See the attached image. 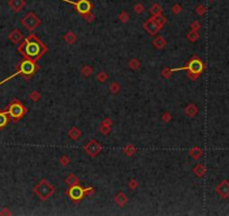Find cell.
Masks as SVG:
<instances>
[{"instance_id": "e0dca14e", "label": "cell", "mask_w": 229, "mask_h": 216, "mask_svg": "<svg viewBox=\"0 0 229 216\" xmlns=\"http://www.w3.org/2000/svg\"><path fill=\"white\" fill-rule=\"evenodd\" d=\"M154 46L157 48H163L165 46V44H166V42H165V39L163 38L162 36H158L156 37V38L154 39V42H153Z\"/></svg>"}, {"instance_id": "ba28073f", "label": "cell", "mask_w": 229, "mask_h": 216, "mask_svg": "<svg viewBox=\"0 0 229 216\" xmlns=\"http://www.w3.org/2000/svg\"><path fill=\"white\" fill-rule=\"evenodd\" d=\"M36 70V65H35V62L32 61L29 59H26L25 61L22 62V64H20L19 68V71L20 73L22 74H26V76H31L35 72Z\"/></svg>"}, {"instance_id": "3957f363", "label": "cell", "mask_w": 229, "mask_h": 216, "mask_svg": "<svg viewBox=\"0 0 229 216\" xmlns=\"http://www.w3.org/2000/svg\"><path fill=\"white\" fill-rule=\"evenodd\" d=\"M204 69V65L202 63L201 60H199L198 58H193L189 63H188L187 67H183V68H179V69H173L172 71H180V70H188L189 72L191 73H196V74H199L200 76V73L203 71Z\"/></svg>"}, {"instance_id": "7402d4cb", "label": "cell", "mask_w": 229, "mask_h": 216, "mask_svg": "<svg viewBox=\"0 0 229 216\" xmlns=\"http://www.w3.org/2000/svg\"><path fill=\"white\" fill-rule=\"evenodd\" d=\"M153 18H154V20H155V22H156L157 24H158L159 27H161V28H162V26L164 25L165 23H166V18H165V17L163 16L162 14L155 15V16H153Z\"/></svg>"}, {"instance_id": "1f68e13d", "label": "cell", "mask_w": 229, "mask_h": 216, "mask_svg": "<svg viewBox=\"0 0 229 216\" xmlns=\"http://www.w3.org/2000/svg\"><path fill=\"white\" fill-rule=\"evenodd\" d=\"M107 79H108V76H107V73H105V72H100L98 76H97V80L100 82H105Z\"/></svg>"}, {"instance_id": "cb8c5ba5", "label": "cell", "mask_w": 229, "mask_h": 216, "mask_svg": "<svg viewBox=\"0 0 229 216\" xmlns=\"http://www.w3.org/2000/svg\"><path fill=\"white\" fill-rule=\"evenodd\" d=\"M8 123V117H7V113H0V128H2Z\"/></svg>"}, {"instance_id": "d6a6232c", "label": "cell", "mask_w": 229, "mask_h": 216, "mask_svg": "<svg viewBox=\"0 0 229 216\" xmlns=\"http://www.w3.org/2000/svg\"><path fill=\"white\" fill-rule=\"evenodd\" d=\"M119 19L121 20L123 23H127V22H128V19H129V15L127 14L126 11H123V13L119 15Z\"/></svg>"}, {"instance_id": "2e32d148", "label": "cell", "mask_w": 229, "mask_h": 216, "mask_svg": "<svg viewBox=\"0 0 229 216\" xmlns=\"http://www.w3.org/2000/svg\"><path fill=\"white\" fill-rule=\"evenodd\" d=\"M65 183L70 186V187H72V186L79 185V179L74 176V174H70V176H67V178L65 179Z\"/></svg>"}, {"instance_id": "ab89813d", "label": "cell", "mask_w": 229, "mask_h": 216, "mask_svg": "<svg viewBox=\"0 0 229 216\" xmlns=\"http://www.w3.org/2000/svg\"><path fill=\"white\" fill-rule=\"evenodd\" d=\"M101 133L104 135H107L108 133L110 132V126H105V125H102V127H101Z\"/></svg>"}, {"instance_id": "60d3db41", "label": "cell", "mask_w": 229, "mask_h": 216, "mask_svg": "<svg viewBox=\"0 0 229 216\" xmlns=\"http://www.w3.org/2000/svg\"><path fill=\"white\" fill-rule=\"evenodd\" d=\"M191 28H192V31H198L199 28H200V23L193 22L192 24H191Z\"/></svg>"}, {"instance_id": "7bdbcfd3", "label": "cell", "mask_w": 229, "mask_h": 216, "mask_svg": "<svg viewBox=\"0 0 229 216\" xmlns=\"http://www.w3.org/2000/svg\"><path fill=\"white\" fill-rule=\"evenodd\" d=\"M111 119H110V118H106V119H105L104 122H102V125H105V126H110V125H111Z\"/></svg>"}, {"instance_id": "d4e9b609", "label": "cell", "mask_w": 229, "mask_h": 216, "mask_svg": "<svg viewBox=\"0 0 229 216\" xmlns=\"http://www.w3.org/2000/svg\"><path fill=\"white\" fill-rule=\"evenodd\" d=\"M81 73L84 77H90L91 74H92V68L89 67V65H84V67L82 68Z\"/></svg>"}, {"instance_id": "9a60e30c", "label": "cell", "mask_w": 229, "mask_h": 216, "mask_svg": "<svg viewBox=\"0 0 229 216\" xmlns=\"http://www.w3.org/2000/svg\"><path fill=\"white\" fill-rule=\"evenodd\" d=\"M69 136H70L72 140H78L80 136H81V131L76 127H72V128L69 131Z\"/></svg>"}, {"instance_id": "8992f818", "label": "cell", "mask_w": 229, "mask_h": 216, "mask_svg": "<svg viewBox=\"0 0 229 216\" xmlns=\"http://www.w3.org/2000/svg\"><path fill=\"white\" fill-rule=\"evenodd\" d=\"M62 1H65L67 3H72V5L76 6V9L78 10L79 14L84 15L87 13H90L91 9H92V5L90 3L89 0H79L76 3L74 1H70V0H62Z\"/></svg>"}, {"instance_id": "f35d334b", "label": "cell", "mask_w": 229, "mask_h": 216, "mask_svg": "<svg viewBox=\"0 0 229 216\" xmlns=\"http://www.w3.org/2000/svg\"><path fill=\"white\" fill-rule=\"evenodd\" d=\"M171 118H172V116H171L170 113H165L164 115L162 116V119L165 122V123H168V122H170V121H171Z\"/></svg>"}, {"instance_id": "74e56055", "label": "cell", "mask_w": 229, "mask_h": 216, "mask_svg": "<svg viewBox=\"0 0 229 216\" xmlns=\"http://www.w3.org/2000/svg\"><path fill=\"white\" fill-rule=\"evenodd\" d=\"M173 72V71L172 70H170V69H165V70H163V72H162V76L164 77V78H166L168 79V77H171V73Z\"/></svg>"}, {"instance_id": "e575fe53", "label": "cell", "mask_w": 229, "mask_h": 216, "mask_svg": "<svg viewBox=\"0 0 229 216\" xmlns=\"http://www.w3.org/2000/svg\"><path fill=\"white\" fill-rule=\"evenodd\" d=\"M29 98H31L33 101H37V100H39V98H41V95H39L37 91H33V93H31V96H29Z\"/></svg>"}, {"instance_id": "d6986e66", "label": "cell", "mask_w": 229, "mask_h": 216, "mask_svg": "<svg viewBox=\"0 0 229 216\" xmlns=\"http://www.w3.org/2000/svg\"><path fill=\"white\" fill-rule=\"evenodd\" d=\"M64 39H65V42H66L67 44H73V43L76 41V34H74V33H72V32H69V33L65 34Z\"/></svg>"}, {"instance_id": "52a82bcc", "label": "cell", "mask_w": 229, "mask_h": 216, "mask_svg": "<svg viewBox=\"0 0 229 216\" xmlns=\"http://www.w3.org/2000/svg\"><path fill=\"white\" fill-rule=\"evenodd\" d=\"M88 190H89V189L82 188V187H80L79 185H76V186H72V187H71L70 191H67V195L70 196V198L73 200V202H79V200H81L82 198H83V196L85 195V193H88Z\"/></svg>"}, {"instance_id": "5bb4252c", "label": "cell", "mask_w": 229, "mask_h": 216, "mask_svg": "<svg viewBox=\"0 0 229 216\" xmlns=\"http://www.w3.org/2000/svg\"><path fill=\"white\" fill-rule=\"evenodd\" d=\"M127 200H128L127 199V196H126L124 193H121V191H120L119 194L116 196V198H114V202L117 203L119 206H124L126 203H127Z\"/></svg>"}, {"instance_id": "6da1fadb", "label": "cell", "mask_w": 229, "mask_h": 216, "mask_svg": "<svg viewBox=\"0 0 229 216\" xmlns=\"http://www.w3.org/2000/svg\"><path fill=\"white\" fill-rule=\"evenodd\" d=\"M20 48H24V56L34 62H36L47 51V48L35 35H29Z\"/></svg>"}, {"instance_id": "836d02e7", "label": "cell", "mask_w": 229, "mask_h": 216, "mask_svg": "<svg viewBox=\"0 0 229 216\" xmlns=\"http://www.w3.org/2000/svg\"><path fill=\"white\" fill-rule=\"evenodd\" d=\"M134 10L136 11L137 14H142L143 11H144V6L142 3H136L134 7Z\"/></svg>"}, {"instance_id": "8d00e7d4", "label": "cell", "mask_w": 229, "mask_h": 216, "mask_svg": "<svg viewBox=\"0 0 229 216\" xmlns=\"http://www.w3.org/2000/svg\"><path fill=\"white\" fill-rule=\"evenodd\" d=\"M196 11H197V14L198 15H200V16H201V15H203L204 13H206V8H204L203 6H198V7H197V9H196Z\"/></svg>"}, {"instance_id": "b9f144b4", "label": "cell", "mask_w": 229, "mask_h": 216, "mask_svg": "<svg viewBox=\"0 0 229 216\" xmlns=\"http://www.w3.org/2000/svg\"><path fill=\"white\" fill-rule=\"evenodd\" d=\"M136 187H137V181L135 179H131L130 181H129V188L135 189Z\"/></svg>"}, {"instance_id": "4dcf8cb0", "label": "cell", "mask_w": 229, "mask_h": 216, "mask_svg": "<svg viewBox=\"0 0 229 216\" xmlns=\"http://www.w3.org/2000/svg\"><path fill=\"white\" fill-rule=\"evenodd\" d=\"M82 16H83V18L87 20L88 23H92L93 19H95V15H93L91 11H90V13H87V14L82 15Z\"/></svg>"}, {"instance_id": "d590c367", "label": "cell", "mask_w": 229, "mask_h": 216, "mask_svg": "<svg viewBox=\"0 0 229 216\" xmlns=\"http://www.w3.org/2000/svg\"><path fill=\"white\" fill-rule=\"evenodd\" d=\"M181 10H182V8H181V6H180V5H174L173 7H172V13H173L174 15L180 14V13H181Z\"/></svg>"}, {"instance_id": "7a4b0ae2", "label": "cell", "mask_w": 229, "mask_h": 216, "mask_svg": "<svg viewBox=\"0 0 229 216\" xmlns=\"http://www.w3.org/2000/svg\"><path fill=\"white\" fill-rule=\"evenodd\" d=\"M54 191H55L54 186H52L47 180H45V179L42 180V181L35 187V189H34V193L39 197V199H42V200L48 199V198L54 194Z\"/></svg>"}, {"instance_id": "484cf974", "label": "cell", "mask_w": 229, "mask_h": 216, "mask_svg": "<svg viewBox=\"0 0 229 216\" xmlns=\"http://www.w3.org/2000/svg\"><path fill=\"white\" fill-rule=\"evenodd\" d=\"M199 35L198 33H197V31H191L190 33L188 34V38L190 39L191 42H196L197 39H198Z\"/></svg>"}, {"instance_id": "ffe728a7", "label": "cell", "mask_w": 229, "mask_h": 216, "mask_svg": "<svg viewBox=\"0 0 229 216\" xmlns=\"http://www.w3.org/2000/svg\"><path fill=\"white\" fill-rule=\"evenodd\" d=\"M149 13H151L153 16L162 14V7L159 5H157V3H154L152 7H149Z\"/></svg>"}, {"instance_id": "603a6c76", "label": "cell", "mask_w": 229, "mask_h": 216, "mask_svg": "<svg viewBox=\"0 0 229 216\" xmlns=\"http://www.w3.org/2000/svg\"><path fill=\"white\" fill-rule=\"evenodd\" d=\"M190 155L193 159H199L202 155V151L199 148H193L192 150H190Z\"/></svg>"}, {"instance_id": "277c9868", "label": "cell", "mask_w": 229, "mask_h": 216, "mask_svg": "<svg viewBox=\"0 0 229 216\" xmlns=\"http://www.w3.org/2000/svg\"><path fill=\"white\" fill-rule=\"evenodd\" d=\"M39 24H41V19L34 13H28L26 16L22 18V25L28 31H34Z\"/></svg>"}, {"instance_id": "83f0119b", "label": "cell", "mask_w": 229, "mask_h": 216, "mask_svg": "<svg viewBox=\"0 0 229 216\" xmlns=\"http://www.w3.org/2000/svg\"><path fill=\"white\" fill-rule=\"evenodd\" d=\"M120 90V86L118 84V82H112L111 84H110V91H111L112 93H118Z\"/></svg>"}, {"instance_id": "5b68a950", "label": "cell", "mask_w": 229, "mask_h": 216, "mask_svg": "<svg viewBox=\"0 0 229 216\" xmlns=\"http://www.w3.org/2000/svg\"><path fill=\"white\" fill-rule=\"evenodd\" d=\"M25 113H26L25 107L22 106L20 103L16 101V103H12V104L10 105V107H9V109H8V112H7V114H8L11 118H14V119H18V118L22 117V116L25 115Z\"/></svg>"}, {"instance_id": "4316f807", "label": "cell", "mask_w": 229, "mask_h": 216, "mask_svg": "<svg viewBox=\"0 0 229 216\" xmlns=\"http://www.w3.org/2000/svg\"><path fill=\"white\" fill-rule=\"evenodd\" d=\"M124 152H125L127 155H133L135 152H136V149H135L133 145H127L125 149H124Z\"/></svg>"}, {"instance_id": "4fadbf2b", "label": "cell", "mask_w": 229, "mask_h": 216, "mask_svg": "<svg viewBox=\"0 0 229 216\" xmlns=\"http://www.w3.org/2000/svg\"><path fill=\"white\" fill-rule=\"evenodd\" d=\"M217 193L221 195L222 197H226L229 194V185L227 183H222L217 187Z\"/></svg>"}, {"instance_id": "44dd1931", "label": "cell", "mask_w": 229, "mask_h": 216, "mask_svg": "<svg viewBox=\"0 0 229 216\" xmlns=\"http://www.w3.org/2000/svg\"><path fill=\"white\" fill-rule=\"evenodd\" d=\"M197 113H198V108H197V107L194 106V105H192V104L189 105V106L185 108V114H187V115H189V116H194Z\"/></svg>"}, {"instance_id": "8fae6325", "label": "cell", "mask_w": 229, "mask_h": 216, "mask_svg": "<svg viewBox=\"0 0 229 216\" xmlns=\"http://www.w3.org/2000/svg\"><path fill=\"white\" fill-rule=\"evenodd\" d=\"M8 3H9V7H10V8L12 9V11H15V13L20 11L26 5L25 0H9Z\"/></svg>"}, {"instance_id": "ee69618b", "label": "cell", "mask_w": 229, "mask_h": 216, "mask_svg": "<svg viewBox=\"0 0 229 216\" xmlns=\"http://www.w3.org/2000/svg\"><path fill=\"white\" fill-rule=\"evenodd\" d=\"M0 215H10V212H9L7 208H3L2 211L0 212Z\"/></svg>"}, {"instance_id": "7c38bea8", "label": "cell", "mask_w": 229, "mask_h": 216, "mask_svg": "<svg viewBox=\"0 0 229 216\" xmlns=\"http://www.w3.org/2000/svg\"><path fill=\"white\" fill-rule=\"evenodd\" d=\"M22 34L20 31H18V29H15V31H12L10 34H9L8 38L10 39V42H12L14 44H17V43H19L20 41L22 39Z\"/></svg>"}, {"instance_id": "f546056e", "label": "cell", "mask_w": 229, "mask_h": 216, "mask_svg": "<svg viewBox=\"0 0 229 216\" xmlns=\"http://www.w3.org/2000/svg\"><path fill=\"white\" fill-rule=\"evenodd\" d=\"M139 65H140L139 61H138V60H136V59L131 60V61L129 62V67H130V69H133V70H136V69H138V68H139Z\"/></svg>"}, {"instance_id": "f1b7e54d", "label": "cell", "mask_w": 229, "mask_h": 216, "mask_svg": "<svg viewBox=\"0 0 229 216\" xmlns=\"http://www.w3.org/2000/svg\"><path fill=\"white\" fill-rule=\"evenodd\" d=\"M60 163H61L63 167H66L69 163H70V158L67 157V155H62L60 158Z\"/></svg>"}, {"instance_id": "ac0fdd59", "label": "cell", "mask_w": 229, "mask_h": 216, "mask_svg": "<svg viewBox=\"0 0 229 216\" xmlns=\"http://www.w3.org/2000/svg\"><path fill=\"white\" fill-rule=\"evenodd\" d=\"M193 172H194V174L198 176V177H202V176L206 173V168H204L202 164H198L197 167L193 168Z\"/></svg>"}, {"instance_id": "9c48e42d", "label": "cell", "mask_w": 229, "mask_h": 216, "mask_svg": "<svg viewBox=\"0 0 229 216\" xmlns=\"http://www.w3.org/2000/svg\"><path fill=\"white\" fill-rule=\"evenodd\" d=\"M84 150L90 157H95L99 152L101 151V145L97 142V141H90L87 145L84 146Z\"/></svg>"}, {"instance_id": "30bf717a", "label": "cell", "mask_w": 229, "mask_h": 216, "mask_svg": "<svg viewBox=\"0 0 229 216\" xmlns=\"http://www.w3.org/2000/svg\"><path fill=\"white\" fill-rule=\"evenodd\" d=\"M144 28H145V31L147 32V33H149L151 35H154V34H156L157 32L161 29V27H159V25L157 24L155 20H154V18L152 17V18H149V19H147L145 22V24H144Z\"/></svg>"}]
</instances>
